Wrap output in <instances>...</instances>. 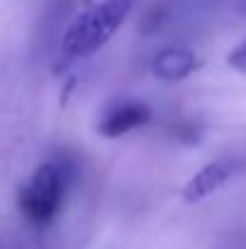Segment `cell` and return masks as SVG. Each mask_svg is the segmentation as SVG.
Listing matches in <instances>:
<instances>
[{"mask_svg": "<svg viewBox=\"0 0 246 249\" xmlns=\"http://www.w3.org/2000/svg\"><path fill=\"white\" fill-rule=\"evenodd\" d=\"M239 172H242V160L230 158V155L215 158L186 179V184L181 186V201L200 203V201L210 198L213 194H217L222 186H227Z\"/></svg>", "mask_w": 246, "mask_h": 249, "instance_id": "4", "label": "cell"}, {"mask_svg": "<svg viewBox=\"0 0 246 249\" xmlns=\"http://www.w3.org/2000/svg\"><path fill=\"white\" fill-rule=\"evenodd\" d=\"M135 0H99L80 12L61 36V53L68 61L87 58L104 49L133 12Z\"/></svg>", "mask_w": 246, "mask_h": 249, "instance_id": "2", "label": "cell"}, {"mask_svg": "<svg viewBox=\"0 0 246 249\" xmlns=\"http://www.w3.org/2000/svg\"><path fill=\"white\" fill-rule=\"evenodd\" d=\"M225 63H227V68H232L234 73L246 75V39L239 41V44L225 56Z\"/></svg>", "mask_w": 246, "mask_h": 249, "instance_id": "6", "label": "cell"}, {"mask_svg": "<svg viewBox=\"0 0 246 249\" xmlns=\"http://www.w3.org/2000/svg\"><path fill=\"white\" fill-rule=\"evenodd\" d=\"M198 68H200V56L183 46H166L155 53V58L150 63V73L160 83L169 85L191 78Z\"/></svg>", "mask_w": 246, "mask_h": 249, "instance_id": "5", "label": "cell"}, {"mask_svg": "<svg viewBox=\"0 0 246 249\" xmlns=\"http://www.w3.org/2000/svg\"><path fill=\"white\" fill-rule=\"evenodd\" d=\"M150 119H152V109L148 102L135 97H118L101 109L97 119V133L101 138H121L150 124Z\"/></svg>", "mask_w": 246, "mask_h": 249, "instance_id": "3", "label": "cell"}, {"mask_svg": "<svg viewBox=\"0 0 246 249\" xmlns=\"http://www.w3.org/2000/svg\"><path fill=\"white\" fill-rule=\"evenodd\" d=\"M239 10H242V12H246V0H239Z\"/></svg>", "mask_w": 246, "mask_h": 249, "instance_id": "7", "label": "cell"}, {"mask_svg": "<svg viewBox=\"0 0 246 249\" xmlns=\"http://www.w3.org/2000/svg\"><path fill=\"white\" fill-rule=\"evenodd\" d=\"M73 181L68 160H46L36 165L17 189V211L34 228H49L63 211Z\"/></svg>", "mask_w": 246, "mask_h": 249, "instance_id": "1", "label": "cell"}]
</instances>
